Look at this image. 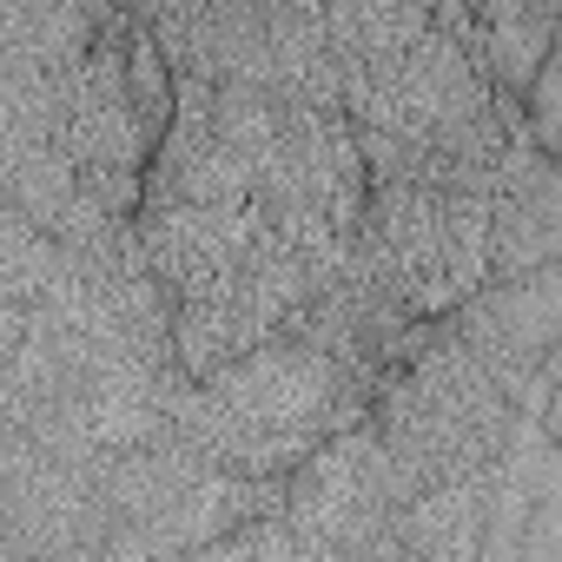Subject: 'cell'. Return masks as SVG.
<instances>
[{
    "instance_id": "1",
    "label": "cell",
    "mask_w": 562,
    "mask_h": 562,
    "mask_svg": "<svg viewBox=\"0 0 562 562\" xmlns=\"http://www.w3.org/2000/svg\"><path fill=\"white\" fill-rule=\"evenodd\" d=\"M364 417H371V430L384 443L397 509L417 503L424 490H443V483L483 470L516 430L509 391L490 378V364L476 351H463L443 331V318H430L424 338L384 371Z\"/></svg>"
},
{
    "instance_id": "2",
    "label": "cell",
    "mask_w": 562,
    "mask_h": 562,
    "mask_svg": "<svg viewBox=\"0 0 562 562\" xmlns=\"http://www.w3.org/2000/svg\"><path fill=\"white\" fill-rule=\"evenodd\" d=\"M391 470L371 417L312 443V457L285 476V522L299 555H384L391 549Z\"/></svg>"
},
{
    "instance_id": "3",
    "label": "cell",
    "mask_w": 562,
    "mask_h": 562,
    "mask_svg": "<svg viewBox=\"0 0 562 562\" xmlns=\"http://www.w3.org/2000/svg\"><path fill=\"white\" fill-rule=\"evenodd\" d=\"M555 325H562V271L536 265L516 278H483L470 299L443 312V331L490 364L509 391L516 417L549 424V378H555Z\"/></svg>"
},
{
    "instance_id": "4",
    "label": "cell",
    "mask_w": 562,
    "mask_h": 562,
    "mask_svg": "<svg viewBox=\"0 0 562 562\" xmlns=\"http://www.w3.org/2000/svg\"><path fill=\"white\" fill-rule=\"evenodd\" d=\"M0 555H106L93 457H67L0 417Z\"/></svg>"
},
{
    "instance_id": "5",
    "label": "cell",
    "mask_w": 562,
    "mask_h": 562,
    "mask_svg": "<svg viewBox=\"0 0 562 562\" xmlns=\"http://www.w3.org/2000/svg\"><path fill=\"white\" fill-rule=\"evenodd\" d=\"M258 238V205H159L139 212V251L166 305L225 299Z\"/></svg>"
},
{
    "instance_id": "6",
    "label": "cell",
    "mask_w": 562,
    "mask_h": 562,
    "mask_svg": "<svg viewBox=\"0 0 562 562\" xmlns=\"http://www.w3.org/2000/svg\"><path fill=\"white\" fill-rule=\"evenodd\" d=\"M113 21L106 0H0V60L67 74Z\"/></svg>"
},
{
    "instance_id": "7",
    "label": "cell",
    "mask_w": 562,
    "mask_h": 562,
    "mask_svg": "<svg viewBox=\"0 0 562 562\" xmlns=\"http://www.w3.org/2000/svg\"><path fill=\"white\" fill-rule=\"evenodd\" d=\"M172 80H179V74L166 67L159 41L146 34V21H133V34H126V93H133V106H139L146 139H159L166 120H172Z\"/></svg>"
},
{
    "instance_id": "8",
    "label": "cell",
    "mask_w": 562,
    "mask_h": 562,
    "mask_svg": "<svg viewBox=\"0 0 562 562\" xmlns=\"http://www.w3.org/2000/svg\"><path fill=\"white\" fill-rule=\"evenodd\" d=\"M106 8L126 14V21H146V14H153V0H106Z\"/></svg>"
}]
</instances>
